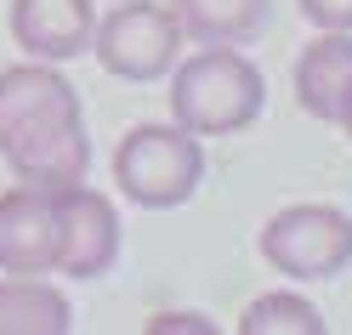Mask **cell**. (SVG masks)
Wrapping results in <instances>:
<instances>
[{
    "label": "cell",
    "mask_w": 352,
    "mask_h": 335,
    "mask_svg": "<svg viewBox=\"0 0 352 335\" xmlns=\"http://www.w3.org/2000/svg\"><path fill=\"white\" fill-rule=\"evenodd\" d=\"M74 102H80V91L40 57L17 63V69H0V137L17 131L23 120H40L52 108H74Z\"/></svg>",
    "instance_id": "cell-11"
},
{
    "label": "cell",
    "mask_w": 352,
    "mask_h": 335,
    "mask_svg": "<svg viewBox=\"0 0 352 335\" xmlns=\"http://www.w3.org/2000/svg\"><path fill=\"white\" fill-rule=\"evenodd\" d=\"M165 6L182 23V34L205 40V46H239L267 23L273 0H165Z\"/></svg>",
    "instance_id": "cell-12"
},
{
    "label": "cell",
    "mask_w": 352,
    "mask_h": 335,
    "mask_svg": "<svg viewBox=\"0 0 352 335\" xmlns=\"http://www.w3.org/2000/svg\"><path fill=\"white\" fill-rule=\"evenodd\" d=\"M205 148L182 125H131L114 148V182L142 210H176L199 193Z\"/></svg>",
    "instance_id": "cell-2"
},
{
    "label": "cell",
    "mask_w": 352,
    "mask_h": 335,
    "mask_svg": "<svg viewBox=\"0 0 352 335\" xmlns=\"http://www.w3.org/2000/svg\"><path fill=\"white\" fill-rule=\"evenodd\" d=\"M336 125L352 137V85H346V97H341V114H336Z\"/></svg>",
    "instance_id": "cell-16"
},
{
    "label": "cell",
    "mask_w": 352,
    "mask_h": 335,
    "mask_svg": "<svg viewBox=\"0 0 352 335\" xmlns=\"http://www.w3.org/2000/svg\"><path fill=\"white\" fill-rule=\"evenodd\" d=\"M0 160L12 165L17 182L34 188H74L91 171V142H85V120L80 108H57V114H40L29 125H17L0 137Z\"/></svg>",
    "instance_id": "cell-5"
},
{
    "label": "cell",
    "mask_w": 352,
    "mask_h": 335,
    "mask_svg": "<svg viewBox=\"0 0 352 335\" xmlns=\"http://www.w3.org/2000/svg\"><path fill=\"white\" fill-rule=\"evenodd\" d=\"M97 6L91 0H12V40L40 63H69L91 52Z\"/></svg>",
    "instance_id": "cell-8"
},
{
    "label": "cell",
    "mask_w": 352,
    "mask_h": 335,
    "mask_svg": "<svg viewBox=\"0 0 352 335\" xmlns=\"http://www.w3.org/2000/svg\"><path fill=\"white\" fill-rule=\"evenodd\" d=\"M261 256L284 279H336L352 261V216L336 205H284L261 228Z\"/></svg>",
    "instance_id": "cell-3"
},
{
    "label": "cell",
    "mask_w": 352,
    "mask_h": 335,
    "mask_svg": "<svg viewBox=\"0 0 352 335\" xmlns=\"http://www.w3.org/2000/svg\"><path fill=\"white\" fill-rule=\"evenodd\" d=\"M346 85H352V29H318L296 63V97L313 120L336 125Z\"/></svg>",
    "instance_id": "cell-9"
},
{
    "label": "cell",
    "mask_w": 352,
    "mask_h": 335,
    "mask_svg": "<svg viewBox=\"0 0 352 335\" xmlns=\"http://www.w3.org/2000/svg\"><path fill=\"white\" fill-rule=\"evenodd\" d=\"M69 221H63V193L17 182L0 193V273H57Z\"/></svg>",
    "instance_id": "cell-6"
},
{
    "label": "cell",
    "mask_w": 352,
    "mask_h": 335,
    "mask_svg": "<svg viewBox=\"0 0 352 335\" xmlns=\"http://www.w3.org/2000/svg\"><path fill=\"white\" fill-rule=\"evenodd\" d=\"M63 193V221H69V244H63L57 273L69 279H102L108 267L120 261V216L97 188H57Z\"/></svg>",
    "instance_id": "cell-7"
},
{
    "label": "cell",
    "mask_w": 352,
    "mask_h": 335,
    "mask_svg": "<svg viewBox=\"0 0 352 335\" xmlns=\"http://www.w3.org/2000/svg\"><path fill=\"white\" fill-rule=\"evenodd\" d=\"M267 80L239 46H205L170 69V120L193 137H233L261 120Z\"/></svg>",
    "instance_id": "cell-1"
},
{
    "label": "cell",
    "mask_w": 352,
    "mask_h": 335,
    "mask_svg": "<svg viewBox=\"0 0 352 335\" xmlns=\"http://www.w3.org/2000/svg\"><path fill=\"white\" fill-rule=\"evenodd\" d=\"M216 324L199 318V312H160V318H148V335H210Z\"/></svg>",
    "instance_id": "cell-15"
},
{
    "label": "cell",
    "mask_w": 352,
    "mask_h": 335,
    "mask_svg": "<svg viewBox=\"0 0 352 335\" xmlns=\"http://www.w3.org/2000/svg\"><path fill=\"white\" fill-rule=\"evenodd\" d=\"M91 52L120 80H165L182 57V23L160 0H114V12L91 29Z\"/></svg>",
    "instance_id": "cell-4"
},
{
    "label": "cell",
    "mask_w": 352,
    "mask_h": 335,
    "mask_svg": "<svg viewBox=\"0 0 352 335\" xmlns=\"http://www.w3.org/2000/svg\"><path fill=\"white\" fill-rule=\"evenodd\" d=\"M74 324V307L57 284L40 273H6L0 279V335H63Z\"/></svg>",
    "instance_id": "cell-10"
},
{
    "label": "cell",
    "mask_w": 352,
    "mask_h": 335,
    "mask_svg": "<svg viewBox=\"0 0 352 335\" xmlns=\"http://www.w3.org/2000/svg\"><path fill=\"white\" fill-rule=\"evenodd\" d=\"M239 329L245 335H329L324 312L296 296V290H273V296H256L245 307V318H239Z\"/></svg>",
    "instance_id": "cell-13"
},
{
    "label": "cell",
    "mask_w": 352,
    "mask_h": 335,
    "mask_svg": "<svg viewBox=\"0 0 352 335\" xmlns=\"http://www.w3.org/2000/svg\"><path fill=\"white\" fill-rule=\"evenodd\" d=\"M301 17L313 29H352V0H301Z\"/></svg>",
    "instance_id": "cell-14"
}]
</instances>
